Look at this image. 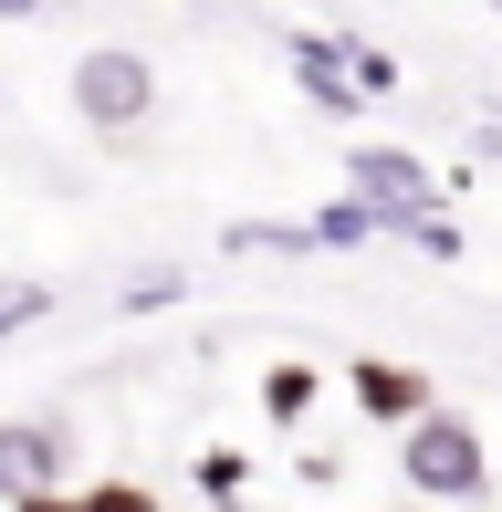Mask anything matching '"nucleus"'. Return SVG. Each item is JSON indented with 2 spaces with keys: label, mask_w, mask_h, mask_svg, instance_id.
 Instances as JSON below:
<instances>
[{
  "label": "nucleus",
  "mask_w": 502,
  "mask_h": 512,
  "mask_svg": "<svg viewBox=\"0 0 502 512\" xmlns=\"http://www.w3.org/2000/svg\"><path fill=\"white\" fill-rule=\"evenodd\" d=\"M32 314H53V283H0V335L32 324Z\"/></svg>",
  "instance_id": "9d476101"
},
{
  "label": "nucleus",
  "mask_w": 502,
  "mask_h": 512,
  "mask_svg": "<svg viewBox=\"0 0 502 512\" xmlns=\"http://www.w3.org/2000/svg\"><path fill=\"white\" fill-rule=\"evenodd\" d=\"M398 241H408V251H429V262H461V220H450V209H408Z\"/></svg>",
  "instance_id": "1a4fd4ad"
},
{
  "label": "nucleus",
  "mask_w": 502,
  "mask_h": 512,
  "mask_svg": "<svg viewBox=\"0 0 502 512\" xmlns=\"http://www.w3.org/2000/svg\"><path fill=\"white\" fill-rule=\"evenodd\" d=\"M84 512H157V492H147V481H95Z\"/></svg>",
  "instance_id": "9b49d317"
},
{
  "label": "nucleus",
  "mask_w": 502,
  "mask_h": 512,
  "mask_svg": "<svg viewBox=\"0 0 502 512\" xmlns=\"http://www.w3.org/2000/svg\"><path fill=\"white\" fill-rule=\"evenodd\" d=\"M304 408H314V366H293V356L262 366V418H283V429H293Z\"/></svg>",
  "instance_id": "6e6552de"
},
{
  "label": "nucleus",
  "mask_w": 502,
  "mask_h": 512,
  "mask_svg": "<svg viewBox=\"0 0 502 512\" xmlns=\"http://www.w3.org/2000/svg\"><path fill=\"white\" fill-rule=\"evenodd\" d=\"M346 189L377 199L387 220H408V209H429V157H408V147H356V157H346Z\"/></svg>",
  "instance_id": "39448f33"
},
{
  "label": "nucleus",
  "mask_w": 502,
  "mask_h": 512,
  "mask_svg": "<svg viewBox=\"0 0 502 512\" xmlns=\"http://www.w3.org/2000/svg\"><path fill=\"white\" fill-rule=\"evenodd\" d=\"M63 471H74V429L63 418H0V502L63 492Z\"/></svg>",
  "instance_id": "7ed1b4c3"
},
{
  "label": "nucleus",
  "mask_w": 502,
  "mask_h": 512,
  "mask_svg": "<svg viewBox=\"0 0 502 512\" xmlns=\"http://www.w3.org/2000/svg\"><path fill=\"white\" fill-rule=\"evenodd\" d=\"M11 512H84V492H32V502H11Z\"/></svg>",
  "instance_id": "f8f14e48"
},
{
  "label": "nucleus",
  "mask_w": 502,
  "mask_h": 512,
  "mask_svg": "<svg viewBox=\"0 0 502 512\" xmlns=\"http://www.w3.org/2000/svg\"><path fill=\"white\" fill-rule=\"evenodd\" d=\"M283 63H293V95H304L314 115H356V105H367V95H356V74H346V42H335V32H293Z\"/></svg>",
  "instance_id": "20e7f679"
},
{
  "label": "nucleus",
  "mask_w": 502,
  "mask_h": 512,
  "mask_svg": "<svg viewBox=\"0 0 502 512\" xmlns=\"http://www.w3.org/2000/svg\"><path fill=\"white\" fill-rule=\"evenodd\" d=\"M335 42H346V74H356V95H367V105L408 95V63L387 53V42H367V32H335Z\"/></svg>",
  "instance_id": "0eeeda50"
},
{
  "label": "nucleus",
  "mask_w": 502,
  "mask_h": 512,
  "mask_svg": "<svg viewBox=\"0 0 502 512\" xmlns=\"http://www.w3.org/2000/svg\"><path fill=\"white\" fill-rule=\"evenodd\" d=\"M398 481H408V502H482L492 492V439L461 408H419L398 429Z\"/></svg>",
  "instance_id": "f257e3e1"
},
{
  "label": "nucleus",
  "mask_w": 502,
  "mask_h": 512,
  "mask_svg": "<svg viewBox=\"0 0 502 512\" xmlns=\"http://www.w3.org/2000/svg\"><path fill=\"white\" fill-rule=\"evenodd\" d=\"M63 95H74V115L95 136H136V126H157V63L136 42H95V53H74Z\"/></svg>",
  "instance_id": "f03ea898"
},
{
  "label": "nucleus",
  "mask_w": 502,
  "mask_h": 512,
  "mask_svg": "<svg viewBox=\"0 0 502 512\" xmlns=\"http://www.w3.org/2000/svg\"><path fill=\"white\" fill-rule=\"evenodd\" d=\"M492 11H502V0H492Z\"/></svg>",
  "instance_id": "4468645a"
},
{
  "label": "nucleus",
  "mask_w": 502,
  "mask_h": 512,
  "mask_svg": "<svg viewBox=\"0 0 502 512\" xmlns=\"http://www.w3.org/2000/svg\"><path fill=\"white\" fill-rule=\"evenodd\" d=\"M346 387H356V408H367V418H387V429H408V418L429 408V377H419V366H398V356H356Z\"/></svg>",
  "instance_id": "423d86ee"
},
{
  "label": "nucleus",
  "mask_w": 502,
  "mask_h": 512,
  "mask_svg": "<svg viewBox=\"0 0 502 512\" xmlns=\"http://www.w3.org/2000/svg\"><path fill=\"white\" fill-rule=\"evenodd\" d=\"M325 11H335V0H325Z\"/></svg>",
  "instance_id": "2eb2a0df"
},
{
  "label": "nucleus",
  "mask_w": 502,
  "mask_h": 512,
  "mask_svg": "<svg viewBox=\"0 0 502 512\" xmlns=\"http://www.w3.org/2000/svg\"><path fill=\"white\" fill-rule=\"evenodd\" d=\"M42 11H53V0H0V21H42Z\"/></svg>",
  "instance_id": "ddd939ff"
}]
</instances>
